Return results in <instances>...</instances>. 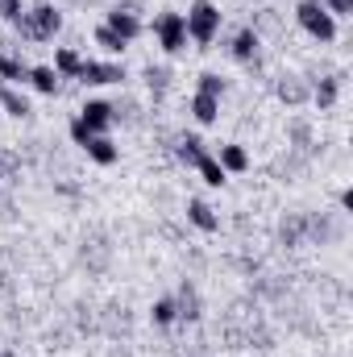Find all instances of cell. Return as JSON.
Here are the masks:
<instances>
[{
  "instance_id": "cell-4",
  "label": "cell",
  "mask_w": 353,
  "mask_h": 357,
  "mask_svg": "<svg viewBox=\"0 0 353 357\" xmlns=\"http://www.w3.org/2000/svg\"><path fill=\"white\" fill-rule=\"evenodd\" d=\"M158 42H162V50H183V42H187V21L179 17V12H166V17H158Z\"/></svg>"
},
{
  "instance_id": "cell-16",
  "label": "cell",
  "mask_w": 353,
  "mask_h": 357,
  "mask_svg": "<svg viewBox=\"0 0 353 357\" xmlns=\"http://www.w3.org/2000/svg\"><path fill=\"white\" fill-rule=\"evenodd\" d=\"M96 42H100L108 54H121V50H125V37H121V33H112L108 25H100V29H96Z\"/></svg>"
},
{
  "instance_id": "cell-12",
  "label": "cell",
  "mask_w": 353,
  "mask_h": 357,
  "mask_svg": "<svg viewBox=\"0 0 353 357\" xmlns=\"http://www.w3.org/2000/svg\"><path fill=\"white\" fill-rule=\"evenodd\" d=\"M29 83H33L37 92H46V96H54V87H58V75H54L50 67H33V71H29Z\"/></svg>"
},
{
  "instance_id": "cell-7",
  "label": "cell",
  "mask_w": 353,
  "mask_h": 357,
  "mask_svg": "<svg viewBox=\"0 0 353 357\" xmlns=\"http://www.w3.org/2000/svg\"><path fill=\"white\" fill-rule=\"evenodd\" d=\"M92 133H104L108 125H112V108L104 104V100H92V104H83V116H79Z\"/></svg>"
},
{
  "instance_id": "cell-6",
  "label": "cell",
  "mask_w": 353,
  "mask_h": 357,
  "mask_svg": "<svg viewBox=\"0 0 353 357\" xmlns=\"http://www.w3.org/2000/svg\"><path fill=\"white\" fill-rule=\"evenodd\" d=\"M79 79H83V83H117V79H125V75H121V67H112V62H83V67H79Z\"/></svg>"
},
{
  "instance_id": "cell-22",
  "label": "cell",
  "mask_w": 353,
  "mask_h": 357,
  "mask_svg": "<svg viewBox=\"0 0 353 357\" xmlns=\"http://www.w3.org/2000/svg\"><path fill=\"white\" fill-rule=\"evenodd\" d=\"M316 100H320V108H329V104L337 100V79H325V83L316 87Z\"/></svg>"
},
{
  "instance_id": "cell-21",
  "label": "cell",
  "mask_w": 353,
  "mask_h": 357,
  "mask_svg": "<svg viewBox=\"0 0 353 357\" xmlns=\"http://www.w3.org/2000/svg\"><path fill=\"white\" fill-rule=\"evenodd\" d=\"M200 92H204V96H216V100H221V92H225L221 75H200Z\"/></svg>"
},
{
  "instance_id": "cell-27",
  "label": "cell",
  "mask_w": 353,
  "mask_h": 357,
  "mask_svg": "<svg viewBox=\"0 0 353 357\" xmlns=\"http://www.w3.org/2000/svg\"><path fill=\"white\" fill-rule=\"evenodd\" d=\"M329 12H353V0H329Z\"/></svg>"
},
{
  "instance_id": "cell-15",
  "label": "cell",
  "mask_w": 353,
  "mask_h": 357,
  "mask_svg": "<svg viewBox=\"0 0 353 357\" xmlns=\"http://www.w3.org/2000/svg\"><path fill=\"white\" fill-rule=\"evenodd\" d=\"M0 79L4 83H17V79H29V71L17 62V58H8V54H0Z\"/></svg>"
},
{
  "instance_id": "cell-20",
  "label": "cell",
  "mask_w": 353,
  "mask_h": 357,
  "mask_svg": "<svg viewBox=\"0 0 353 357\" xmlns=\"http://www.w3.org/2000/svg\"><path fill=\"white\" fill-rule=\"evenodd\" d=\"M175 316H179V308H175V299H158V304H154V320H158V324H171Z\"/></svg>"
},
{
  "instance_id": "cell-25",
  "label": "cell",
  "mask_w": 353,
  "mask_h": 357,
  "mask_svg": "<svg viewBox=\"0 0 353 357\" xmlns=\"http://www.w3.org/2000/svg\"><path fill=\"white\" fill-rule=\"evenodd\" d=\"M0 17L17 21V17H21V0H0Z\"/></svg>"
},
{
  "instance_id": "cell-17",
  "label": "cell",
  "mask_w": 353,
  "mask_h": 357,
  "mask_svg": "<svg viewBox=\"0 0 353 357\" xmlns=\"http://www.w3.org/2000/svg\"><path fill=\"white\" fill-rule=\"evenodd\" d=\"M0 104H4V108H8L12 116H25V112H29V104H25V96H17L12 87H0Z\"/></svg>"
},
{
  "instance_id": "cell-24",
  "label": "cell",
  "mask_w": 353,
  "mask_h": 357,
  "mask_svg": "<svg viewBox=\"0 0 353 357\" xmlns=\"http://www.w3.org/2000/svg\"><path fill=\"white\" fill-rule=\"evenodd\" d=\"M175 308H183L179 316H187V320H196V316H200V312H196V295H191V291H183V299H179Z\"/></svg>"
},
{
  "instance_id": "cell-2",
  "label": "cell",
  "mask_w": 353,
  "mask_h": 357,
  "mask_svg": "<svg viewBox=\"0 0 353 357\" xmlns=\"http://www.w3.org/2000/svg\"><path fill=\"white\" fill-rule=\"evenodd\" d=\"M17 29H21L25 37H54V33L62 29V17H58L50 4H42V8H33V12H21V17H17Z\"/></svg>"
},
{
  "instance_id": "cell-9",
  "label": "cell",
  "mask_w": 353,
  "mask_h": 357,
  "mask_svg": "<svg viewBox=\"0 0 353 357\" xmlns=\"http://www.w3.org/2000/svg\"><path fill=\"white\" fill-rule=\"evenodd\" d=\"M83 150H87V154H92V158H96L100 166H108V162H117V146H112L108 137H100V133H96V137H92V141H87Z\"/></svg>"
},
{
  "instance_id": "cell-1",
  "label": "cell",
  "mask_w": 353,
  "mask_h": 357,
  "mask_svg": "<svg viewBox=\"0 0 353 357\" xmlns=\"http://www.w3.org/2000/svg\"><path fill=\"white\" fill-rule=\"evenodd\" d=\"M295 17H300V25H304L312 37H320V42H333L337 25H333V12H329L320 0H304V4L295 8Z\"/></svg>"
},
{
  "instance_id": "cell-13",
  "label": "cell",
  "mask_w": 353,
  "mask_h": 357,
  "mask_svg": "<svg viewBox=\"0 0 353 357\" xmlns=\"http://www.w3.org/2000/svg\"><path fill=\"white\" fill-rule=\"evenodd\" d=\"M254 50H258V33H254V29H241L237 42H233V54L246 62V58H254Z\"/></svg>"
},
{
  "instance_id": "cell-19",
  "label": "cell",
  "mask_w": 353,
  "mask_h": 357,
  "mask_svg": "<svg viewBox=\"0 0 353 357\" xmlns=\"http://www.w3.org/2000/svg\"><path fill=\"white\" fill-rule=\"evenodd\" d=\"M179 158H183V162H191V166H196V162H200V158H204V141H200V137H187V141H183V146H179Z\"/></svg>"
},
{
  "instance_id": "cell-8",
  "label": "cell",
  "mask_w": 353,
  "mask_h": 357,
  "mask_svg": "<svg viewBox=\"0 0 353 357\" xmlns=\"http://www.w3.org/2000/svg\"><path fill=\"white\" fill-rule=\"evenodd\" d=\"M187 220H191L196 229H204V233H216V229H221L216 212H212V208H208L204 200H191V204H187Z\"/></svg>"
},
{
  "instance_id": "cell-23",
  "label": "cell",
  "mask_w": 353,
  "mask_h": 357,
  "mask_svg": "<svg viewBox=\"0 0 353 357\" xmlns=\"http://www.w3.org/2000/svg\"><path fill=\"white\" fill-rule=\"evenodd\" d=\"M71 137H75V141H79V146H87V141H92V137H96V133H92V129H87V125H83V121H71Z\"/></svg>"
},
{
  "instance_id": "cell-5",
  "label": "cell",
  "mask_w": 353,
  "mask_h": 357,
  "mask_svg": "<svg viewBox=\"0 0 353 357\" xmlns=\"http://www.w3.org/2000/svg\"><path fill=\"white\" fill-rule=\"evenodd\" d=\"M104 25H108V29H112V33H121V37H125V42H129V37H137V33H141V21H137V17H133V12H129V8H112V12H108V21H104Z\"/></svg>"
},
{
  "instance_id": "cell-26",
  "label": "cell",
  "mask_w": 353,
  "mask_h": 357,
  "mask_svg": "<svg viewBox=\"0 0 353 357\" xmlns=\"http://www.w3.org/2000/svg\"><path fill=\"white\" fill-rule=\"evenodd\" d=\"M279 96H283V100H304V87H295V83H283V87H279Z\"/></svg>"
},
{
  "instance_id": "cell-14",
  "label": "cell",
  "mask_w": 353,
  "mask_h": 357,
  "mask_svg": "<svg viewBox=\"0 0 353 357\" xmlns=\"http://www.w3.org/2000/svg\"><path fill=\"white\" fill-rule=\"evenodd\" d=\"M196 166H200V175H204V183H212V187H221V183H225V166H221L216 158H208V154H204V158H200Z\"/></svg>"
},
{
  "instance_id": "cell-11",
  "label": "cell",
  "mask_w": 353,
  "mask_h": 357,
  "mask_svg": "<svg viewBox=\"0 0 353 357\" xmlns=\"http://www.w3.org/2000/svg\"><path fill=\"white\" fill-rule=\"evenodd\" d=\"M216 162H221V166H225V171H246V166H250V154H246V150H241V146H225V150H221V158H216Z\"/></svg>"
},
{
  "instance_id": "cell-18",
  "label": "cell",
  "mask_w": 353,
  "mask_h": 357,
  "mask_svg": "<svg viewBox=\"0 0 353 357\" xmlns=\"http://www.w3.org/2000/svg\"><path fill=\"white\" fill-rule=\"evenodd\" d=\"M54 67H58L62 75H79V67H83V58H79L75 50H58V58H54Z\"/></svg>"
},
{
  "instance_id": "cell-10",
  "label": "cell",
  "mask_w": 353,
  "mask_h": 357,
  "mask_svg": "<svg viewBox=\"0 0 353 357\" xmlns=\"http://www.w3.org/2000/svg\"><path fill=\"white\" fill-rule=\"evenodd\" d=\"M216 108H221V100H216V96H204V92H200V96L191 100V112H196V121H204V125H212V121H216Z\"/></svg>"
},
{
  "instance_id": "cell-3",
  "label": "cell",
  "mask_w": 353,
  "mask_h": 357,
  "mask_svg": "<svg viewBox=\"0 0 353 357\" xmlns=\"http://www.w3.org/2000/svg\"><path fill=\"white\" fill-rule=\"evenodd\" d=\"M183 21H187V33H191L196 42H212L216 29H221V12H216V4H208V0H196Z\"/></svg>"
}]
</instances>
